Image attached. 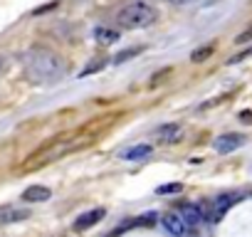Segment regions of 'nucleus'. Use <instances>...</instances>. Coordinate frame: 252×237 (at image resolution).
I'll return each mask as SVG.
<instances>
[{"label":"nucleus","instance_id":"1","mask_svg":"<svg viewBox=\"0 0 252 237\" xmlns=\"http://www.w3.org/2000/svg\"><path fill=\"white\" fill-rule=\"evenodd\" d=\"M23 62H25V74L32 82H37V84H50V82L60 79L62 72H64L62 57L57 52L47 50V47H32V50H28L25 57H23Z\"/></svg>","mask_w":252,"mask_h":237},{"label":"nucleus","instance_id":"2","mask_svg":"<svg viewBox=\"0 0 252 237\" xmlns=\"http://www.w3.org/2000/svg\"><path fill=\"white\" fill-rule=\"evenodd\" d=\"M158 13L151 3L146 0H131V3H126L119 15H116V23L124 28V30H146L156 23Z\"/></svg>","mask_w":252,"mask_h":237},{"label":"nucleus","instance_id":"3","mask_svg":"<svg viewBox=\"0 0 252 237\" xmlns=\"http://www.w3.org/2000/svg\"><path fill=\"white\" fill-rule=\"evenodd\" d=\"M237 200H240L237 193H225V195L215 198L210 205H203V210H205V220H208V222H220L222 215H225Z\"/></svg>","mask_w":252,"mask_h":237},{"label":"nucleus","instance_id":"4","mask_svg":"<svg viewBox=\"0 0 252 237\" xmlns=\"http://www.w3.org/2000/svg\"><path fill=\"white\" fill-rule=\"evenodd\" d=\"M240 146H245V136H240V134H222L213 141L215 153H232Z\"/></svg>","mask_w":252,"mask_h":237},{"label":"nucleus","instance_id":"5","mask_svg":"<svg viewBox=\"0 0 252 237\" xmlns=\"http://www.w3.org/2000/svg\"><path fill=\"white\" fill-rule=\"evenodd\" d=\"M178 215L183 217V222H186L188 227H198V225L205 220V210H203V205H195V203H183L181 210H178Z\"/></svg>","mask_w":252,"mask_h":237},{"label":"nucleus","instance_id":"6","mask_svg":"<svg viewBox=\"0 0 252 237\" xmlns=\"http://www.w3.org/2000/svg\"><path fill=\"white\" fill-rule=\"evenodd\" d=\"M183 134V126L181 124H163L156 129V141L158 144H176Z\"/></svg>","mask_w":252,"mask_h":237},{"label":"nucleus","instance_id":"7","mask_svg":"<svg viewBox=\"0 0 252 237\" xmlns=\"http://www.w3.org/2000/svg\"><path fill=\"white\" fill-rule=\"evenodd\" d=\"M106 215V210L104 207H94V210H87L84 215H79L77 220H74V230L77 232H82V230H89L92 225H96L101 217Z\"/></svg>","mask_w":252,"mask_h":237},{"label":"nucleus","instance_id":"8","mask_svg":"<svg viewBox=\"0 0 252 237\" xmlns=\"http://www.w3.org/2000/svg\"><path fill=\"white\" fill-rule=\"evenodd\" d=\"M163 227H166L173 237H183V235L188 232V225L183 222V217H181L178 212H168V215L163 217Z\"/></svg>","mask_w":252,"mask_h":237},{"label":"nucleus","instance_id":"9","mask_svg":"<svg viewBox=\"0 0 252 237\" xmlns=\"http://www.w3.org/2000/svg\"><path fill=\"white\" fill-rule=\"evenodd\" d=\"M52 198V190L45 188V185H30L25 193H23V200L25 203H45Z\"/></svg>","mask_w":252,"mask_h":237},{"label":"nucleus","instance_id":"10","mask_svg":"<svg viewBox=\"0 0 252 237\" xmlns=\"http://www.w3.org/2000/svg\"><path fill=\"white\" fill-rule=\"evenodd\" d=\"M151 153H154V148H151L149 144H139V146L126 148V151L121 153V158H124V161H144V158H149Z\"/></svg>","mask_w":252,"mask_h":237},{"label":"nucleus","instance_id":"11","mask_svg":"<svg viewBox=\"0 0 252 237\" xmlns=\"http://www.w3.org/2000/svg\"><path fill=\"white\" fill-rule=\"evenodd\" d=\"M94 40H96L99 45L109 47V45H114V42L119 40V32L111 30V28H94Z\"/></svg>","mask_w":252,"mask_h":237},{"label":"nucleus","instance_id":"12","mask_svg":"<svg viewBox=\"0 0 252 237\" xmlns=\"http://www.w3.org/2000/svg\"><path fill=\"white\" fill-rule=\"evenodd\" d=\"M25 217H30L28 210H5L0 222H18V220H25Z\"/></svg>","mask_w":252,"mask_h":237},{"label":"nucleus","instance_id":"13","mask_svg":"<svg viewBox=\"0 0 252 237\" xmlns=\"http://www.w3.org/2000/svg\"><path fill=\"white\" fill-rule=\"evenodd\" d=\"M213 52H215V45H205V47H198V50L190 55V59H193V62H205Z\"/></svg>","mask_w":252,"mask_h":237},{"label":"nucleus","instance_id":"14","mask_svg":"<svg viewBox=\"0 0 252 237\" xmlns=\"http://www.w3.org/2000/svg\"><path fill=\"white\" fill-rule=\"evenodd\" d=\"M181 190H183L181 183H166L158 188V195H171V193H181Z\"/></svg>","mask_w":252,"mask_h":237},{"label":"nucleus","instance_id":"15","mask_svg":"<svg viewBox=\"0 0 252 237\" xmlns=\"http://www.w3.org/2000/svg\"><path fill=\"white\" fill-rule=\"evenodd\" d=\"M156 212H144L141 217H136V227H146V225H154L156 222Z\"/></svg>","mask_w":252,"mask_h":237},{"label":"nucleus","instance_id":"16","mask_svg":"<svg viewBox=\"0 0 252 237\" xmlns=\"http://www.w3.org/2000/svg\"><path fill=\"white\" fill-rule=\"evenodd\" d=\"M101 67H104V62H94V64H89V67L82 72V77H87V74H92V72H99Z\"/></svg>","mask_w":252,"mask_h":237},{"label":"nucleus","instance_id":"17","mask_svg":"<svg viewBox=\"0 0 252 237\" xmlns=\"http://www.w3.org/2000/svg\"><path fill=\"white\" fill-rule=\"evenodd\" d=\"M136 52H139V50H126V52H121V55H116V57H114V62L119 64V62H124L126 57H131V55H136Z\"/></svg>","mask_w":252,"mask_h":237},{"label":"nucleus","instance_id":"18","mask_svg":"<svg viewBox=\"0 0 252 237\" xmlns=\"http://www.w3.org/2000/svg\"><path fill=\"white\" fill-rule=\"evenodd\" d=\"M166 3H171V5H188V3H193V0H166Z\"/></svg>","mask_w":252,"mask_h":237},{"label":"nucleus","instance_id":"19","mask_svg":"<svg viewBox=\"0 0 252 237\" xmlns=\"http://www.w3.org/2000/svg\"><path fill=\"white\" fill-rule=\"evenodd\" d=\"M242 121H245V124L252 121V114H250V111H242Z\"/></svg>","mask_w":252,"mask_h":237},{"label":"nucleus","instance_id":"20","mask_svg":"<svg viewBox=\"0 0 252 237\" xmlns=\"http://www.w3.org/2000/svg\"><path fill=\"white\" fill-rule=\"evenodd\" d=\"M0 69H3V59H0Z\"/></svg>","mask_w":252,"mask_h":237}]
</instances>
